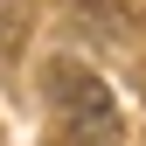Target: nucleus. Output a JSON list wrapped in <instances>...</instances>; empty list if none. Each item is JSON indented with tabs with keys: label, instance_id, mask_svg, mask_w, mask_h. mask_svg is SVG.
Here are the masks:
<instances>
[{
	"label": "nucleus",
	"instance_id": "nucleus-1",
	"mask_svg": "<svg viewBox=\"0 0 146 146\" xmlns=\"http://www.w3.org/2000/svg\"><path fill=\"white\" fill-rule=\"evenodd\" d=\"M49 104L70 125V139H84V146H111L118 139V104L104 90V77H90L84 63H70V56L49 63Z\"/></svg>",
	"mask_w": 146,
	"mask_h": 146
}]
</instances>
